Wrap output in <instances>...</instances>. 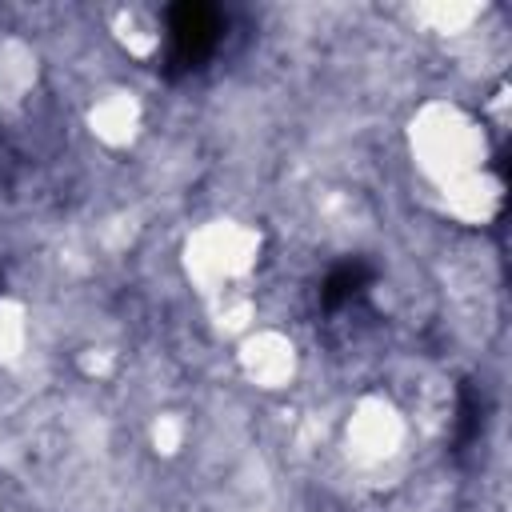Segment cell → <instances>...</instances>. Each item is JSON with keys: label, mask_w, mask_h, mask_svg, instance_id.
Returning <instances> with one entry per match:
<instances>
[{"label": "cell", "mask_w": 512, "mask_h": 512, "mask_svg": "<svg viewBox=\"0 0 512 512\" xmlns=\"http://www.w3.org/2000/svg\"><path fill=\"white\" fill-rule=\"evenodd\" d=\"M372 276H376V272H372V264H368V260H360V256L340 260V264L324 276V284H320V304H324L328 312H336V308H344V304L360 300V296L368 292Z\"/></svg>", "instance_id": "7a4b0ae2"}, {"label": "cell", "mask_w": 512, "mask_h": 512, "mask_svg": "<svg viewBox=\"0 0 512 512\" xmlns=\"http://www.w3.org/2000/svg\"><path fill=\"white\" fill-rule=\"evenodd\" d=\"M224 36V16L212 4L184 0L168 8V48H164V72L168 76H188L200 72L216 44Z\"/></svg>", "instance_id": "6da1fadb"}, {"label": "cell", "mask_w": 512, "mask_h": 512, "mask_svg": "<svg viewBox=\"0 0 512 512\" xmlns=\"http://www.w3.org/2000/svg\"><path fill=\"white\" fill-rule=\"evenodd\" d=\"M480 424H484V416H480V400H476V392H472V388H464V396H460L456 444H472V440L480 436Z\"/></svg>", "instance_id": "3957f363"}]
</instances>
